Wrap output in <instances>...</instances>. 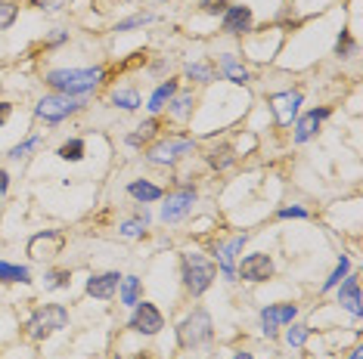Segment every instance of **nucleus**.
<instances>
[{
    "label": "nucleus",
    "instance_id": "obj_40",
    "mask_svg": "<svg viewBox=\"0 0 363 359\" xmlns=\"http://www.w3.org/2000/svg\"><path fill=\"white\" fill-rule=\"evenodd\" d=\"M65 41H69V31H56V34L44 43V47H59V43H65Z\"/></svg>",
    "mask_w": 363,
    "mask_h": 359
},
{
    "label": "nucleus",
    "instance_id": "obj_15",
    "mask_svg": "<svg viewBox=\"0 0 363 359\" xmlns=\"http://www.w3.org/2000/svg\"><path fill=\"white\" fill-rule=\"evenodd\" d=\"M335 288H338V303H342L354 319H360V313H363V307H360V276H357V272H348Z\"/></svg>",
    "mask_w": 363,
    "mask_h": 359
},
{
    "label": "nucleus",
    "instance_id": "obj_3",
    "mask_svg": "<svg viewBox=\"0 0 363 359\" xmlns=\"http://www.w3.org/2000/svg\"><path fill=\"white\" fill-rule=\"evenodd\" d=\"M211 338H214V325H211V316H208L205 307H193L177 322V344L183 350H199Z\"/></svg>",
    "mask_w": 363,
    "mask_h": 359
},
{
    "label": "nucleus",
    "instance_id": "obj_1",
    "mask_svg": "<svg viewBox=\"0 0 363 359\" xmlns=\"http://www.w3.org/2000/svg\"><path fill=\"white\" fill-rule=\"evenodd\" d=\"M106 72L100 65L96 68H53L44 74L47 87H53V93H65V96H87L103 84Z\"/></svg>",
    "mask_w": 363,
    "mask_h": 359
},
{
    "label": "nucleus",
    "instance_id": "obj_11",
    "mask_svg": "<svg viewBox=\"0 0 363 359\" xmlns=\"http://www.w3.org/2000/svg\"><path fill=\"white\" fill-rule=\"evenodd\" d=\"M251 22H255V16H251L249 3H230L227 12L220 16V31L230 37H242L251 31Z\"/></svg>",
    "mask_w": 363,
    "mask_h": 359
},
{
    "label": "nucleus",
    "instance_id": "obj_10",
    "mask_svg": "<svg viewBox=\"0 0 363 359\" xmlns=\"http://www.w3.org/2000/svg\"><path fill=\"white\" fill-rule=\"evenodd\" d=\"M295 316H298V307H295V303H267V307L261 309V331L267 334V338H276V331L286 328L289 322H295Z\"/></svg>",
    "mask_w": 363,
    "mask_h": 359
},
{
    "label": "nucleus",
    "instance_id": "obj_26",
    "mask_svg": "<svg viewBox=\"0 0 363 359\" xmlns=\"http://www.w3.org/2000/svg\"><path fill=\"white\" fill-rule=\"evenodd\" d=\"M112 105L125 111H137L140 109V93L134 87H121V90H112Z\"/></svg>",
    "mask_w": 363,
    "mask_h": 359
},
{
    "label": "nucleus",
    "instance_id": "obj_12",
    "mask_svg": "<svg viewBox=\"0 0 363 359\" xmlns=\"http://www.w3.org/2000/svg\"><path fill=\"white\" fill-rule=\"evenodd\" d=\"M249 241V235H236V239H230L227 245H218L214 248V266L220 270V276L227 279V282H236V254L242 251V245Z\"/></svg>",
    "mask_w": 363,
    "mask_h": 359
},
{
    "label": "nucleus",
    "instance_id": "obj_28",
    "mask_svg": "<svg viewBox=\"0 0 363 359\" xmlns=\"http://www.w3.org/2000/svg\"><path fill=\"white\" fill-rule=\"evenodd\" d=\"M187 78L189 80H199V84H211V80H218V74H214L211 62H189V65H187Z\"/></svg>",
    "mask_w": 363,
    "mask_h": 359
},
{
    "label": "nucleus",
    "instance_id": "obj_8",
    "mask_svg": "<svg viewBox=\"0 0 363 359\" xmlns=\"http://www.w3.org/2000/svg\"><path fill=\"white\" fill-rule=\"evenodd\" d=\"M196 189L193 186H180V189H174V192H168V198H165V204H162V220L165 223H177V220H183V217L193 210V204H196Z\"/></svg>",
    "mask_w": 363,
    "mask_h": 359
},
{
    "label": "nucleus",
    "instance_id": "obj_43",
    "mask_svg": "<svg viewBox=\"0 0 363 359\" xmlns=\"http://www.w3.org/2000/svg\"><path fill=\"white\" fill-rule=\"evenodd\" d=\"M233 359H255V356H251L249 350H236V353H233Z\"/></svg>",
    "mask_w": 363,
    "mask_h": 359
},
{
    "label": "nucleus",
    "instance_id": "obj_6",
    "mask_svg": "<svg viewBox=\"0 0 363 359\" xmlns=\"http://www.w3.org/2000/svg\"><path fill=\"white\" fill-rule=\"evenodd\" d=\"M127 328H131L134 334L152 338V334H158V331L165 328V316H162V309H158L156 303H149V301H137V303H134L131 319H127Z\"/></svg>",
    "mask_w": 363,
    "mask_h": 359
},
{
    "label": "nucleus",
    "instance_id": "obj_29",
    "mask_svg": "<svg viewBox=\"0 0 363 359\" xmlns=\"http://www.w3.org/2000/svg\"><path fill=\"white\" fill-rule=\"evenodd\" d=\"M307 338H311V328L301 325V322H289L286 325V344L292 347V350H301V347L307 344Z\"/></svg>",
    "mask_w": 363,
    "mask_h": 359
},
{
    "label": "nucleus",
    "instance_id": "obj_37",
    "mask_svg": "<svg viewBox=\"0 0 363 359\" xmlns=\"http://www.w3.org/2000/svg\"><path fill=\"white\" fill-rule=\"evenodd\" d=\"M227 6H230V0H202L199 10L205 12V16H224Z\"/></svg>",
    "mask_w": 363,
    "mask_h": 359
},
{
    "label": "nucleus",
    "instance_id": "obj_2",
    "mask_svg": "<svg viewBox=\"0 0 363 359\" xmlns=\"http://www.w3.org/2000/svg\"><path fill=\"white\" fill-rule=\"evenodd\" d=\"M180 279H183L187 294L202 297L208 288H211L214 279H218V266H214V260L202 257L199 251H187L180 257Z\"/></svg>",
    "mask_w": 363,
    "mask_h": 359
},
{
    "label": "nucleus",
    "instance_id": "obj_32",
    "mask_svg": "<svg viewBox=\"0 0 363 359\" xmlns=\"http://www.w3.org/2000/svg\"><path fill=\"white\" fill-rule=\"evenodd\" d=\"M44 142V136L41 133H34V136H28V140H22V142H16L13 149H10V158L13 161H19V158H28V152H34V149Z\"/></svg>",
    "mask_w": 363,
    "mask_h": 359
},
{
    "label": "nucleus",
    "instance_id": "obj_27",
    "mask_svg": "<svg viewBox=\"0 0 363 359\" xmlns=\"http://www.w3.org/2000/svg\"><path fill=\"white\" fill-rule=\"evenodd\" d=\"M146 226H149V214H140V217H134V220H127V223H121L118 226V232L125 235V239H143L146 235Z\"/></svg>",
    "mask_w": 363,
    "mask_h": 359
},
{
    "label": "nucleus",
    "instance_id": "obj_31",
    "mask_svg": "<svg viewBox=\"0 0 363 359\" xmlns=\"http://www.w3.org/2000/svg\"><path fill=\"white\" fill-rule=\"evenodd\" d=\"M72 285V272L69 270H47L44 272V288L47 291H59Z\"/></svg>",
    "mask_w": 363,
    "mask_h": 359
},
{
    "label": "nucleus",
    "instance_id": "obj_23",
    "mask_svg": "<svg viewBox=\"0 0 363 359\" xmlns=\"http://www.w3.org/2000/svg\"><path fill=\"white\" fill-rule=\"evenodd\" d=\"M208 164H211L214 171H227V167L236 164V152H233L230 142H220V146H214L211 152H208Z\"/></svg>",
    "mask_w": 363,
    "mask_h": 359
},
{
    "label": "nucleus",
    "instance_id": "obj_19",
    "mask_svg": "<svg viewBox=\"0 0 363 359\" xmlns=\"http://www.w3.org/2000/svg\"><path fill=\"white\" fill-rule=\"evenodd\" d=\"M220 74H224L227 80H233V84H249V80H251L249 78V68H245L233 53L220 56Z\"/></svg>",
    "mask_w": 363,
    "mask_h": 359
},
{
    "label": "nucleus",
    "instance_id": "obj_35",
    "mask_svg": "<svg viewBox=\"0 0 363 359\" xmlns=\"http://www.w3.org/2000/svg\"><path fill=\"white\" fill-rule=\"evenodd\" d=\"M152 22V12H134V16L121 19V22H115V31H134V28H143V25Z\"/></svg>",
    "mask_w": 363,
    "mask_h": 359
},
{
    "label": "nucleus",
    "instance_id": "obj_30",
    "mask_svg": "<svg viewBox=\"0 0 363 359\" xmlns=\"http://www.w3.org/2000/svg\"><path fill=\"white\" fill-rule=\"evenodd\" d=\"M156 130H158V118H146V121L137 127V133H127V146H134V149L143 146L149 136H156Z\"/></svg>",
    "mask_w": 363,
    "mask_h": 359
},
{
    "label": "nucleus",
    "instance_id": "obj_5",
    "mask_svg": "<svg viewBox=\"0 0 363 359\" xmlns=\"http://www.w3.org/2000/svg\"><path fill=\"white\" fill-rule=\"evenodd\" d=\"M69 328V309L63 303H44V307L34 309V316L28 319V334L34 340H47L50 334Z\"/></svg>",
    "mask_w": 363,
    "mask_h": 359
},
{
    "label": "nucleus",
    "instance_id": "obj_25",
    "mask_svg": "<svg viewBox=\"0 0 363 359\" xmlns=\"http://www.w3.org/2000/svg\"><path fill=\"white\" fill-rule=\"evenodd\" d=\"M140 291H143V282L140 276H121V285H118V297L125 307H134L140 301Z\"/></svg>",
    "mask_w": 363,
    "mask_h": 359
},
{
    "label": "nucleus",
    "instance_id": "obj_20",
    "mask_svg": "<svg viewBox=\"0 0 363 359\" xmlns=\"http://www.w3.org/2000/svg\"><path fill=\"white\" fill-rule=\"evenodd\" d=\"M177 90H180V84H177L174 78H168L165 84H158V87H156V93L149 96V105H146V109H149L152 115H158V111H162L165 105H168L171 99H174V93H177Z\"/></svg>",
    "mask_w": 363,
    "mask_h": 359
},
{
    "label": "nucleus",
    "instance_id": "obj_34",
    "mask_svg": "<svg viewBox=\"0 0 363 359\" xmlns=\"http://www.w3.org/2000/svg\"><path fill=\"white\" fill-rule=\"evenodd\" d=\"M348 272H351V260L342 254V257H338V263H335V270H332V272H329V279L323 282V291H332L338 282H342L344 276H348Z\"/></svg>",
    "mask_w": 363,
    "mask_h": 359
},
{
    "label": "nucleus",
    "instance_id": "obj_14",
    "mask_svg": "<svg viewBox=\"0 0 363 359\" xmlns=\"http://www.w3.org/2000/svg\"><path fill=\"white\" fill-rule=\"evenodd\" d=\"M63 245H65V235L59 232V229H44V232L32 235V241H28V254H32L34 260H44V257L59 254V248Z\"/></svg>",
    "mask_w": 363,
    "mask_h": 359
},
{
    "label": "nucleus",
    "instance_id": "obj_9",
    "mask_svg": "<svg viewBox=\"0 0 363 359\" xmlns=\"http://www.w3.org/2000/svg\"><path fill=\"white\" fill-rule=\"evenodd\" d=\"M193 149H196V142L189 140V136H171V140L156 142V146L149 149V155H146V158H149L152 164H174L180 155L193 152Z\"/></svg>",
    "mask_w": 363,
    "mask_h": 359
},
{
    "label": "nucleus",
    "instance_id": "obj_42",
    "mask_svg": "<svg viewBox=\"0 0 363 359\" xmlns=\"http://www.w3.org/2000/svg\"><path fill=\"white\" fill-rule=\"evenodd\" d=\"M7 189H10V173L3 171V167H0V195H3Z\"/></svg>",
    "mask_w": 363,
    "mask_h": 359
},
{
    "label": "nucleus",
    "instance_id": "obj_24",
    "mask_svg": "<svg viewBox=\"0 0 363 359\" xmlns=\"http://www.w3.org/2000/svg\"><path fill=\"white\" fill-rule=\"evenodd\" d=\"M84 155H87V142H84L81 136H72V140H65L63 146L56 149V158L69 161V164H75V161H81Z\"/></svg>",
    "mask_w": 363,
    "mask_h": 359
},
{
    "label": "nucleus",
    "instance_id": "obj_17",
    "mask_svg": "<svg viewBox=\"0 0 363 359\" xmlns=\"http://www.w3.org/2000/svg\"><path fill=\"white\" fill-rule=\"evenodd\" d=\"M329 115H332V109H329V105H320V109L304 111V115H301L298 121H295V136H292V140L298 142V146H301V142H307L313 133H317V130H320V124H323Z\"/></svg>",
    "mask_w": 363,
    "mask_h": 359
},
{
    "label": "nucleus",
    "instance_id": "obj_18",
    "mask_svg": "<svg viewBox=\"0 0 363 359\" xmlns=\"http://www.w3.org/2000/svg\"><path fill=\"white\" fill-rule=\"evenodd\" d=\"M127 195H131L137 204H152V202H162L165 189L156 183H149V180H131V183H127Z\"/></svg>",
    "mask_w": 363,
    "mask_h": 359
},
{
    "label": "nucleus",
    "instance_id": "obj_21",
    "mask_svg": "<svg viewBox=\"0 0 363 359\" xmlns=\"http://www.w3.org/2000/svg\"><path fill=\"white\" fill-rule=\"evenodd\" d=\"M193 105H196L193 90H187V93L177 90V93H174V99H171V102L165 105V109L171 111V118H177V121H187V118L193 115Z\"/></svg>",
    "mask_w": 363,
    "mask_h": 359
},
{
    "label": "nucleus",
    "instance_id": "obj_39",
    "mask_svg": "<svg viewBox=\"0 0 363 359\" xmlns=\"http://www.w3.org/2000/svg\"><path fill=\"white\" fill-rule=\"evenodd\" d=\"M34 6H41V10H59V6H63V0H32Z\"/></svg>",
    "mask_w": 363,
    "mask_h": 359
},
{
    "label": "nucleus",
    "instance_id": "obj_22",
    "mask_svg": "<svg viewBox=\"0 0 363 359\" xmlns=\"http://www.w3.org/2000/svg\"><path fill=\"white\" fill-rule=\"evenodd\" d=\"M0 282L3 285H28L32 282V270L19 263H10V260H0Z\"/></svg>",
    "mask_w": 363,
    "mask_h": 359
},
{
    "label": "nucleus",
    "instance_id": "obj_44",
    "mask_svg": "<svg viewBox=\"0 0 363 359\" xmlns=\"http://www.w3.org/2000/svg\"><path fill=\"white\" fill-rule=\"evenodd\" d=\"M348 359H363V347H354V350H351V356Z\"/></svg>",
    "mask_w": 363,
    "mask_h": 359
},
{
    "label": "nucleus",
    "instance_id": "obj_4",
    "mask_svg": "<svg viewBox=\"0 0 363 359\" xmlns=\"http://www.w3.org/2000/svg\"><path fill=\"white\" fill-rule=\"evenodd\" d=\"M84 109V99L81 96H65V93H50V96L38 99L34 105V118H41L44 124H63L69 121L72 115Z\"/></svg>",
    "mask_w": 363,
    "mask_h": 359
},
{
    "label": "nucleus",
    "instance_id": "obj_38",
    "mask_svg": "<svg viewBox=\"0 0 363 359\" xmlns=\"http://www.w3.org/2000/svg\"><path fill=\"white\" fill-rule=\"evenodd\" d=\"M276 217H280V220H304L307 217V208H301V204H292V208H280L276 210Z\"/></svg>",
    "mask_w": 363,
    "mask_h": 359
},
{
    "label": "nucleus",
    "instance_id": "obj_16",
    "mask_svg": "<svg viewBox=\"0 0 363 359\" xmlns=\"http://www.w3.org/2000/svg\"><path fill=\"white\" fill-rule=\"evenodd\" d=\"M121 285V272L118 270H106V272H94L87 279V294L96 297V301H109V297L118 294Z\"/></svg>",
    "mask_w": 363,
    "mask_h": 359
},
{
    "label": "nucleus",
    "instance_id": "obj_7",
    "mask_svg": "<svg viewBox=\"0 0 363 359\" xmlns=\"http://www.w3.org/2000/svg\"><path fill=\"white\" fill-rule=\"evenodd\" d=\"M270 276H273V260H270V254H264V251L245 254L236 266V279H242V282L258 285V282H267Z\"/></svg>",
    "mask_w": 363,
    "mask_h": 359
},
{
    "label": "nucleus",
    "instance_id": "obj_33",
    "mask_svg": "<svg viewBox=\"0 0 363 359\" xmlns=\"http://www.w3.org/2000/svg\"><path fill=\"white\" fill-rule=\"evenodd\" d=\"M16 19H19V3H13V0H0V31L13 28Z\"/></svg>",
    "mask_w": 363,
    "mask_h": 359
},
{
    "label": "nucleus",
    "instance_id": "obj_41",
    "mask_svg": "<svg viewBox=\"0 0 363 359\" xmlns=\"http://www.w3.org/2000/svg\"><path fill=\"white\" fill-rule=\"evenodd\" d=\"M10 115H13V105H10V102H0V127L10 121Z\"/></svg>",
    "mask_w": 363,
    "mask_h": 359
},
{
    "label": "nucleus",
    "instance_id": "obj_36",
    "mask_svg": "<svg viewBox=\"0 0 363 359\" xmlns=\"http://www.w3.org/2000/svg\"><path fill=\"white\" fill-rule=\"evenodd\" d=\"M357 53V41L348 34V31H338V41H335V56H342V59H348V56Z\"/></svg>",
    "mask_w": 363,
    "mask_h": 359
},
{
    "label": "nucleus",
    "instance_id": "obj_45",
    "mask_svg": "<svg viewBox=\"0 0 363 359\" xmlns=\"http://www.w3.org/2000/svg\"><path fill=\"white\" fill-rule=\"evenodd\" d=\"M156 3H165V0H156Z\"/></svg>",
    "mask_w": 363,
    "mask_h": 359
},
{
    "label": "nucleus",
    "instance_id": "obj_13",
    "mask_svg": "<svg viewBox=\"0 0 363 359\" xmlns=\"http://www.w3.org/2000/svg\"><path fill=\"white\" fill-rule=\"evenodd\" d=\"M301 93L298 90H282V93H273V96L267 99L270 102V111H273L276 124L280 127H289V124L298 118V105H301Z\"/></svg>",
    "mask_w": 363,
    "mask_h": 359
}]
</instances>
